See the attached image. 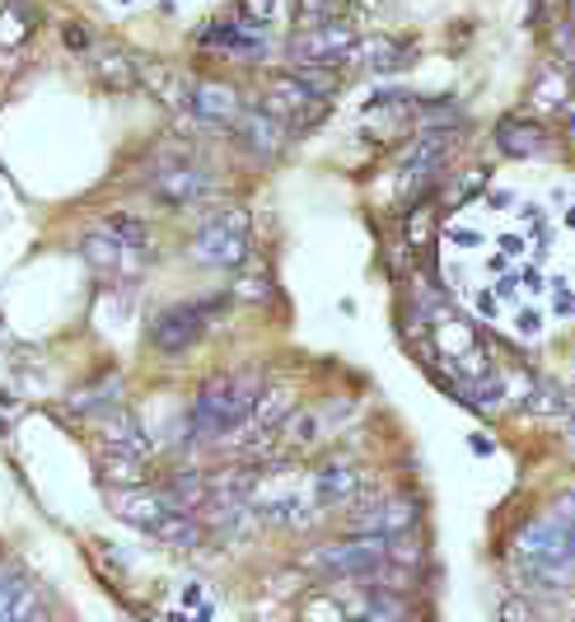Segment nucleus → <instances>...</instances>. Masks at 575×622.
Returning <instances> with one entry per match:
<instances>
[{
  "mask_svg": "<svg viewBox=\"0 0 575 622\" xmlns=\"http://www.w3.org/2000/svg\"><path fill=\"white\" fill-rule=\"evenodd\" d=\"M566 99H571L566 71H542L538 80H534V103L538 108H566Z\"/></svg>",
  "mask_w": 575,
  "mask_h": 622,
  "instance_id": "25",
  "label": "nucleus"
},
{
  "mask_svg": "<svg viewBox=\"0 0 575 622\" xmlns=\"http://www.w3.org/2000/svg\"><path fill=\"white\" fill-rule=\"evenodd\" d=\"M384 562H393V538H361V534L318 543V548L304 557V567L323 575V581H351V585L370 581Z\"/></svg>",
  "mask_w": 575,
  "mask_h": 622,
  "instance_id": "4",
  "label": "nucleus"
},
{
  "mask_svg": "<svg viewBox=\"0 0 575 622\" xmlns=\"http://www.w3.org/2000/svg\"><path fill=\"white\" fill-rule=\"evenodd\" d=\"M28 622H52V618H48V609H42V613H38V618H28Z\"/></svg>",
  "mask_w": 575,
  "mask_h": 622,
  "instance_id": "37",
  "label": "nucleus"
},
{
  "mask_svg": "<svg viewBox=\"0 0 575 622\" xmlns=\"http://www.w3.org/2000/svg\"><path fill=\"white\" fill-rule=\"evenodd\" d=\"M229 136H235V146H239L243 154H253V160H262V164L282 160V150H286V141H290V132H286L262 103L243 108L239 122L229 127Z\"/></svg>",
  "mask_w": 575,
  "mask_h": 622,
  "instance_id": "12",
  "label": "nucleus"
},
{
  "mask_svg": "<svg viewBox=\"0 0 575 622\" xmlns=\"http://www.w3.org/2000/svg\"><path fill=\"white\" fill-rule=\"evenodd\" d=\"M473 455H491V440H487V435H473Z\"/></svg>",
  "mask_w": 575,
  "mask_h": 622,
  "instance_id": "35",
  "label": "nucleus"
},
{
  "mask_svg": "<svg viewBox=\"0 0 575 622\" xmlns=\"http://www.w3.org/2000/svg\"><path fill=\"white\" fill-rule=\"evenodd\" d=\"M412 57H416V42H408V38L365 34L361 42H355V52H351L347 66L365 71V75H398V71L412 66Z\"/></svg>",
  "mask_w": 575,
  "mask_h": 622,
  "instance_id": "13",
  "label": "nucleus"
},
{
  "mask_svg": "<svg viewBox=\"0 0 575 622\" xmlns=\"http://www.w3.org/2000/svg\"><path fill=\"white\" fill-rule=\"evenodd\" d=\"M571 132H575V117H571Z\"/></svg>",
  "mask_w": 575,
  "mask_h": 622,
  "instance_id": "38",
  "label": "nucleus"
},
{
  "mask_svg": "<svg viewBox=\"0 0 575 622\" xmlns=\"http://www.w3.org/2000/svg\"><path fill=\"white\" fill-rule=\"evenodd\" d=\"M61 38H66V48H71V52H95V48H99V42L89 38L80 24H66V34H61Z\"/></svg>",
  "mask_w": 575,
  "mask_h": 622,
  "instance_id": "32",
  "label": "nucleus"
},
{
  "mask_svg": "<svg viewBox=\"0 0 575 622\" xmlns=\"http://www.w3.org/2000/svg\"><path fill=\"white\" fill-rule=\"evenodd\" d=\"M197 48L201 52H221V57H235V61H262L272 52V34L262 24H248L243 14H221V20L201 24L197 28Z\"/></svg>",
  "mask_w": 575,
  "mask_h": 622,
  "instance_id": "8",
  "label": "nucleus"
},
{
  "mask_svg": "<svg viewBox=\"0 0 575 622\" xmlns=\"http://www.w3.org/2000/svg\"><path fill=\"white\" fill-rule=\"evenodd\" d=\"M164 492V501L178 510V515H197L201 506L211 501V482H207V469H168L164 482H154Z\"/></svg>",
  "mask_w": 575,
  "mask_h": 622,
  "instance_id": "20",
  "label": "nucleus"
},
{
  "mask_svg": "<svg viewBox=\"0 0 575 622\" xmlns=\"http://www.w3.org/2000/svg\"><path fill=\"white\" fill-rule=\"evenodd\" d=\"M295 75H300V80L314 89L318 99H328V103H333V95L341 89V66H295Z\"/></svg>",
  "mask_w": 575,
  "mask_h": 622,
  "instance_id": "26",
  "label": "nucleus"
},
{
  "mask_svg": "<svg viewBox=\"0 0 575 622\" xmlns=\"http://www.w3.org/2000/svg\"><path fill=\"white\" fill-rule=\"evenodd\" d=\"M370 487H365V473L355 469V463L347 459H333V463H323V469L309 477V496L323 506V510H333V506H351V501H361Z\"/></svg>",
  "mask_w": 575,
  "mask_h": 622,
  "instance_id": "14",
  "label": "nucleus"
},
{
  "mask_svg": "<svg viewBox=\"0 0 575 622\" xmlns=\"http://www.w3.org/2000/svg\"><path fill=\"white\" fill-rule=\"evenodd\" d=\"M243 95H239V85H229V80H192V89H188V113L192 122H197V132H229L239 122V113H243Z\"/></svg>",
  "mask_w": 575,
  "mask_h": 622,
  "instance_id": "11",
  "label": "nucleus"
},
{
  "mask_svg": "<svg viewBox=\"0 0 575 622\" xmlns=\"http://www.w3.org/2000/svg\"><path fill=\"white\" fill-rule=\"evenodd\" d=\"M333 10H337V0H295V24L300 28L323 24V20H333Z\"/></svg>",
  "mask_w": 575,
  "mask_h": 622,
  "instance_id": "28",
  "label": "nucleus"
},
{
  "mask_svg": "<svg viewBox=\"0 0 575 622\" xmlns=\"http://www.w3.org/2000/svg\"><path fill=\"white\" fill-rule=\"evenodd\" d=\"M355 42L361 38H355V28L347 20H323L290 38V61L295 66H347Z\"/></svg>",
  "mask_w": 575,
  "mask_h": 622,
  "instance_id": "10",
  "label": "nucleus"
},
{
  "mask_svg": "<svg viewBox=\"0 0 575 622\" xmlns=\"http://www.w3.org/2000/svg\"><path fill=\"white\" fill-rule=\"evenodd\" d=\"M108 506H113V515H117V520H127V524H136V528H146V534H150V528L160 524V520L178 515V510L164 501V492L154 487V482H150V487H132V492H108Z\"/></svg>",
  "mask_w": 575,
  "mask_h": 622,
  "instance_id": "17",
  "label": "nucleus"
},
{
  "mask_svg": "<svg viewBox=\"0 0 575 622\" xmlns=\"http://www.w3.org/2000/svg\"><path fill=\"white\" fill-rule=\"evenodd\" d=\"M276 10H282V0H239V14L248 24H262L267 28L276 20Z\"/></svg>",
  "mask_w": 575,
  "mask_h": 622,
  "instance_id": "29",
  "label": "nucleus"
},
{
  "mask_svg": "<svg viewBox=\"0 0 575 622\" xmlns=\"http://www.w3.org/2000/svg\"><path fill=\"white\" fill-rule=\"evenodd\" d=\"M225 309V295H197V300H178L154 314L150 323V347L160 356H183L192 351L201 337L211 333V323L221 319Z\"/></svg>",
  "mask_w": 575,
  "mask_h": 622,
  "instance_id": "5",
  "label": "nucleus"
},
{
  "mask_svg": "<svg viewBox=\"0 0 575 622\" xmlns=\"http://www.w3.org/2000/svg\"><path fill=\"white\" fill-rule=\"evenodd\" d=\"M146 188L154 192V201H164V207H197V201H207L215 192V174L192 141H164V150L150 154Z\"/></svg>",
  "mask_w": 575,
  "mask_h": 622,
  "instance_id": "2",
  "label": "nucleus"
},
{
  "mask_svg": "<svg viewBox=\"0 0 575 622\" xmlns=\"http://www.w3.org/2000/svg\"><path fill=\"white\" fill-rule=\"evenodd\" d=\"M75 253H80V262L99 276V282H132V276H141L150 268V253H136V248H127L122 239L108 235L103 225L85 229L80 244H75Z\"/></svg>",
  "mask_w": 575,
  "mask_h": 622,
  "instance_id": "9",
  "label": "nucleus"
},
{
  "mask_svg": "<svg viewBox=\"0 0 575 622\" xmlns=\"http://www.w3.org/2000/svg\"><path fill=\"white\" fill-rule=\"evenodd\" d=\"M99 440H103V455H122V459H150V435L141 426V416L132 408H117L99 422Z\"/></svg>",
  "mask_w": 575,
  "mask_h": 622,
  "instance_id": "16",
  "label": "nucleus"
},
{
  "mask_svg": "<svg viewBox=\"0 0 575 622\" xmlns=\"http://www.w3.org/2000/svg\"><path fill=\"white\" fill-rule=\"evenodd\" d=\"M34 38V10L20 0H0V48H20Z\"/></svg>",
  "mask_w": 575,
  "mask_h": 622,
  "instance_id": "24",
  "label": "nucleus"
},
{
  "mask_svg": "<svg viewBox=\"0 0 575 622\" xmlns=\"http://www.w3.org/2000/svg\"><path fill=\"white\" fill-rule=\"evenodd\" d=\"M552 520L566 524V528H575V487H566V492L552 501Z\"/></svg>",
  "mask_w": 575,
  "mask_h": 622,
  "instance_id": "30",
  "label": "nucleus"
},
{
  "mask_svg": "<svg viewBox=\"0 0 575 622\" xmlns=\"http://www.w3.org/2000/svg\"><path fill=\"white\" fill-rule=\"evenodd\" d=\"M566 435H571V440H575V412L566 416Z\"/></svg>",
  "mask_w": 575,
  "mask_h": 622,
  "instance_id": "36",
  "label": "nucleus"
},
{
  "mask_svg": "<svg viewBox=\"0 0 575 622\" xmlns=\"http://www.w3.org/2000/svg\"><path fill=\"white\" fill-rule=\"evenodd\" d=\"M552 309L562 319H575V290L566 282H552Z\"/></svg>",
  "mask_w": 575,
  "mask_h": 622,
  "instance_id": "31",
  "label": "nucleus"
},
{
  "mask_svg": "<svg viewBox=\"0 0 575 622\" xmlns=\"http://www.w3.org/2000/svg\"><path fill=\"white\" fill-rule=\"evenodd\" d=\"M89 80L108 95H127L141 85V57L122 52V48H95L89 52Z\"/></svg>",
  "mask_w": 575,
  "mask_h": 622,
  "instance_id": "18",
  "label": "nucleus"
},
{
  "mask_svg": "<svg viewBox=\"0 0 575 622\" xmlns=\"http://www.w3.org/2000/svg\"><path fill=\"white\" fill-rule=\"evenodd\" d=\"M262 388H267V380L258 370H229V375L207 380L188 408V440L229 455L239 435L253 426V408H258Z\"/></svg>",
  "mask_w": 575,
  "mask_h": 622,
  "instance_id": "1",
  "label": "nucleus"
},
{
  "mask_svg": "<svg viewBox=\"0 0 575 622\" xmlns=\"http://www.w3.org/2000/svg\"><path fill=\"white\" fill-rule=\"evenodd\" d=\"M422 524V501L408 492H365L355 501L351 520H347V534H361V538H402V534H416Z\"/></svg>",
  "mask_w": 575,
  "mask_h": 622,
  "instance_id": "6",
  "label": "nucleus"
},
{
  "mask_svg": "<svg viewBox=\"0 0 575 622\" xmlns=\"http://www.w3.org/2000/svg\"><path fill=\"white\" fill-rule=\"evenodd\" d=\"M229 295H235V300H248V304H267L272 295H276V286H272L267 272H253V276H239Z\"/></svg>",
  "mask_w": 575,
  "mask_h": 622,
  "instance_id": "27",
  "label": "nucleus"
},
{
  "mask_svg": "<svg viewBox=\"0 0 575 622\" xmlns=\"http://www.w3.org/2000/svg\"><path fill=\"white\" fill-rule=\"evenodd\" d=\"M48 604H42L38 585L28 581V571L10 557H0V622H28L38 618Z\"/></svg>",
  "mask_w": 575,
  "mask_h": 622,
  "instance_id": "15",
  "label": "nucleus"
},
{
  "mask_svg": "<svg viewBox=\"0 0 575 622\" xmlns=\"http://www.w3.org/2000/svg\"><path fill=\"white\" fill-rule=\"evenodd\" d=\"M426 221H430V211H426V207H416V211H412V221H408V239H412V244H426V235H430V225H426Z\"/></svg>",
  "mask_w": 575,
  "mask_h": 622,
  "instance_id": "33",
  "label": "nucleus"
},
{
  "mask_svg": "<svg viewBox=\"0 0 575 622\" xmlns=\"http://www.w3.org/2000/svg\"><path fill=\"white\" fill-rule=\"evenodd\" d=\"M248 258H253V225H248V211L211 215V221L197 225V235L188 244V262H197V268L235 272V268H248Z\"/></svg>",
  "mask_w": 575,
  "mask_h": 622,
  "instance_id": "3",
  "label": "nucleus"
},
{
  "mask_svg": "<svg viewBox=\"0 0 575 622\" xmlns=\"http://www.w3.org/2000/svg\"><path fill=\"white\" fill-rule=\"evenodd\" d=\"M496 146L505 154H515V160H534V154H548L552 146V132L542 127L538 117H524V113H510L496 122Z\"/></svg>",
  "mask_w": 575,
  "mask_h": 622,
  "instance_id": "19",
  "label": "nucleus"
},
{
  "mask_svg": "<svg viewBox=\"0 0 575 622\" xmlns=\"http://www.w3.org/2000/svg\"><path fill=\"white\" fill-rule=\"evenodd\" d=\"M108 235L122 239L127 248H136V253H154V239H150V225L141 221V215H127V211H113V215H103L99 221Z\"/></svg>",
  "mask_w": 575,
  "mask_h": 622,
  "instance_id": "23",
  "label": "nucleus"
},
{
  "mask_svg": "<svg viewBox=\"0 0 575 622\" xmlns=\"http://www.w3.org/2000/svg\"><path fill=\"white\" fill-rule=\"evenodd\" d=\"M201 520L197 515H168V520H160L150 528V538L154 543H164V548H178V552H192V548H201Z\"/></svg>",
  "mask_w": 575,
  "mask_h": 622,
  "instance_id": "21",
  "label": "nucleus"
},
{
  "mask_svg": "<svg viewBox=\"0 0 575 622\" xmlns=\"http://www.w3.org/2000/svg\"><path fill=\"white\" fill-rule=\"evenodd\" d=\"M538 323H542V319L534 314V309H528V314H520V333H524V337H538Z\"/></svg>",
  "mask_w": 575,
  "mask_h": 622,
  "instance_id": "34",
  "label": "nucleus"
},
{
  "mask_svg": "<svg viewBox=\"0 0 575 622\" xmlns=\"http://www.w3.org/2000/svg\"><path fill=\"white\" fill-rule=\"evenodd\" d=\"M262 108H267V113L282 122L290 136L318 127V122L328 117V99H318L295 71H290V75H272L267 89H262Z\"/></svg>",
  "mask_w": 575,
  "mask_h": 622,
  "instance_id": "7",
  "label": "nucleus"
},
{
  "mask_svg": "<svg viewBox=\"0 0 575 622\" xmlns=\"http://www.w3.org/2000/svg\"><path fill=\"white\" fill-rule=\"evenodd\" d=\"M99 477L108 482V492L150 487V482H146V463L141 459H122V455H103L99 459Z\"/></svg>",
  "mask_w": 575,
  "mask_h": 622,
  "instance_id": "22",
  "label": "nucleus"
}]
</instances>
